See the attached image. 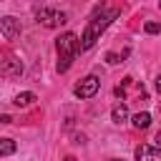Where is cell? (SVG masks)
<instances>
[{
	"instance_id": "6da1fadb",
	"label": "cell",
	"mask_w": 161,
	"mask_h": 161,
	"mask_svg": "<svg viewBox=\"0 0 161 161\" xmlns=\"http://www.w3.org/2000/svg\"><path fill=\"white\" fill-rule=\"evenodd\" d=\"M116 15H118V10H103V8H98V13L88 20V25H86L80 40H78V50H88V48L101 38V33L111 25V20H113Z\"/></svg>"
},
{
	"instance_id": "7a4b0ae2",
	"label": "cell",
	"mask_w": 161,
	"mask_h": 161,
	"mask_svg": "<svg viewBox=\"0 0 161 161\" xmlns=\"http://www.w3.org/2000/svg\"><path fill=\"white\" fill-rule=\"evenodd\" d=\"M55 50H58V65L55 70L58 73H65L78 53V35L75 33H63L58 40H55Z\"/></svg>"
},
{
	"instance_id": "3957f363",
	"label": "cell",
	"mask_w": 161,
	"mask_h": 161,
	"mask_svg": "<svg viewBox=\"0 0 161 161\" xmlns=\"http://www.w3.org/2000/svg\"><path fill=\"white\" fill-rule=\"evenodd\" d=\"M98 88H101V80H98L96 75H86L80 83H75L73 93H75L78 98H93V96L98 93Z\"/></svg>"
},
{
	"instance_id": "277c9868",
	"label": "cell",
	"mask_w": 161,
	"mask_h": 161,
	"mask_svg": "<svg viewBox=\"0 0 161 161\" xmlns=\"http://www.w3.org/2000/svg\"><path fill=\"white\" fill-rule=\"evenodd\" d=\"M38 23H43L45 28H58L60 23H65V13H60V10H48V8H43V10L38 13Z\"/></svg>"
},
{
	"instance_id": "5b68a950",
	"label": "cell",
	"mask_w": 161,
	"mask_h": 161,
	"mask_svg": "<svg viewBox=\"0 0 161 161\" xmlns=\"http://www.w3.org/2000/svg\"><path fill=\"white\" fill-rule=\"evenodd\" d=\"M0 33H3L5 40H15V38L20 35V20H15L13 15L0 18Z\"/></svg>"
},
{
	"instance_id": "8992f818",
	"label": "cell",
	"mask_w": 161,
	"mask_h": 161,
	"mask_svg": "<svg viewBox=\"0 0 161 161\" xmlns=\"http://www.w3.org/2000/svg\"><path fill=\"white\" fill-rule=\"evenodd\" d=\"M23 73V63L15 58H5L0 60V78H18Z\"/></svg>"
},
{
	"instance_id": "52a82bcc",
	"label": "cell",
	"mask_w": 161,
	"mask_h": 161,
	"mask_svg": "<svg viewBox=\"0 0 161 161\" xmlns=\"http://www.w3.org/2000/svg\"><path fill=\"white\" fill-rule=\"evenodd\" d=\"M136 161H161V148H156V146H138L136 148Z\"/></svg>"
},
{
	"instance_id": "ba28073f",
	"label": "cell",
	"mask_w": 161,
	"mask_h": 161,
	"mask_svg": "<svg viewBox=\"0 0 161 161\" xmlns=\"http://www.w3.org/2000/svg\"><path fill=\"white\" fill-rule=\"evenodd\" d=\"M33 101H35V93H30V91L18 93V96L13 98V103H15L18 108H28V106H33Z\"/></svg>"
},
{
	"instance_id": "9c48e42d",
	"label": "cell",
	"mask_w": 161,
	"mask_h": 161,
	"mask_svg": "<svg viewBox=\"0 0 161 161\" xmlns=\"http://www.w3.org/2000/svg\"><path fill=\"white\" fill-rule=\"evenodd\" d=\"M111 118H113V123H123V121L128 118V108H126L123 103H116L113 111H111Z\"/></svg>"
},
{
	"instance_id": "30bf717a",
	"label": "cell",
	"mask_w": 161,
	"mask_h": 161,
	"mask_svg": "<svg viewBox=\"0 0 161 161\" xmlns=\"http://www.w3.org/2000/svg\"><path fill=\"white\" fill-rule=\"evenodd\" d=\"M131 121H133V128L143 131V128H148V126H151V113H146V111H143V113H136Z\"/></svg>"
},
{
	"instance_id": "8fae6325",
	"label": "cell",
	"mask_w": 161,
	"mask_h": 161,
	"mask_svg": "<svg viewBox=\"0 0 161 161\" xmlns=\"http://www.w3.org/2000/svg\"><path fill=\"white\" fill-rule=\"evenodd\" d=\"M15 141L13 138H0V156H10V153H15Z\"/></svg>"
},
{
	"instance_id": "7c38bea8",
	"label": "cell",
	"mask_w": 161,
	"mask_h": 161,
	"mask_svg": "<svg viewBox=\"0 0 161 161\" xmlns=\"http://www.w3.org/2000/svg\"><path fill=\"white\" fill-rule=\"evenodd\" d=\"M143 30H146L148 35H156V33H161V23H153V20H151V23L143 25Z\"/></svg>"
},
{
	"instance_id": "4fadbf2b",
	"label": "cell",
	"mask_w": 161,
	"mask_h": 161,
	"mask_svg": "<svg viewBox=\"0 0 161 161\" xmlns=\"http://www.w3.org/2000/svg\"><path fill=\"white\" fill-rule=\"evenodd\" d=\"M106 60H108V63H118V55H116V53H108Z\"/></svg>"
},
{
	"instance_id": "5bb4252c",
	"label": "cell",
	"mask_w": 161,
	"mask_h": 161,
	"mask_svg": "<svg viewBox=\"0 0 161 161\" xmlns=\"http://www.w3.org/2000/svg\"><path fill=\"white\" fill-rule=\"evenodd\" d=\"M156 91H158V93H161V75H158V78H156Z\"/></svg>"
},
{
	"instance_id": "9a60e30c",
	"label": "cell",
	"mask_w": 161,
	"mask_h": 161,
	"mask_svg": "<svg viewBox=\"0 0 161 161\" xmlns=\"http://www.w3.org/2000/svg\"><path fill=\"white\" fill-rule=\"evenodd\" d=\"M156 143H158V146H161V131H158V133H156Z\"/></svg>"
},
{
	"instance_id": "2e32d148",
	"label": "cell",
	"mask_w": 161,
	"mask_h": 161,
	"mask_svg": "<svg viewBox=\"0 0 161 161\" xmlns=\"http://www.w3.org/2000/svg\"><path fill=\"white\" fill-rule=\"evenodd\" d=\"M65 161H75V158H73V156H68V158H65Z\"/></svg>"
},
{
	"instance_id": "e0dca14e",
	"label": "cell",
	"mask_w": 161,
	"mask_h": 161,
	"mask_svg": "<svg viewBox=\"0 0 161 161\" xmlns=\"http://www.w3.org/2000/svg\"><path fill=\"white\" fill-rule=\"evenodd\" d=\"M108 161H123V158H108Z\"/></svg>"
}]
</instances>
